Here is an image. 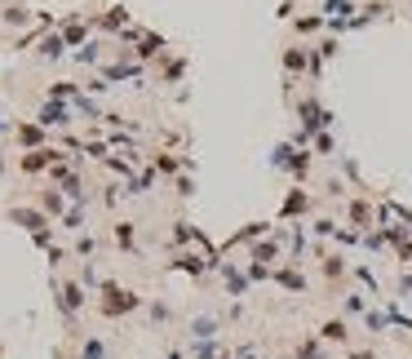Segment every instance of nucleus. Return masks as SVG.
Masks as SVG:
<instances>
[{
  "mask_svg": "<svg viewBox=\"0 0 412 359\" xmlns=\"http://www.w3.org/2000/svg\"><path fill=\"white\" fill-rule=\"evenodd\" d=\"M368 306H372V297L363 293V289H346V293H342V310H337V315H346V319H363V315H368Z\"/></svg>",
  "mask_w": 412,
  "mask_h": 359,
  "instance_id": "obj_17",
  "label": "nucleus"
},
{
  "mask_svg": "<svg viewBox=\"0 0 412 359\" xmlns=\"http://www.w3.org/2000/svg\"><path fill=\"white\" fill-rule=\"evenodd\" d=\"M147 319H151L155 328L173 324V306H168V302H160V297H155V302H147Z\"/></svg>",
  "mask_w": 412,
  "mask_h": 359,
  "instance_id": "obj_28",
  "label": "nucleus"
},
{
  "mask_svg": "<svg viewBox=\"0 0 412 359\" xmlns=\"http://www.w3.org/2000/svg\"><path fill=\"white\" fill-rule=\"evenodd\" d=\"M182 76H187V58H168V63L160 67V80H164V85H182Z\"/></svg>",
  "mask_w": 412,
  "mask_h": 359,
  "instance_id": "obj_27",
  "label": "nucleus"
},
{
  "mask_svg": "<svg viewBox=\"0 0 412 359\" xmlns=\"http://www.w3.org/2000/svg\"><path fill=\"white\" fill-rule=\"evenodd\" d=\"M310 253L319 257V280L328 284L333 293H337V289L346 293V280H350V266H355V262H350V257L342 253V248H324V244H315Z\"/></svg>",
  "mask_w": 412,
  "mask_h": 359,
  "instance_id": "obj_3",
  "label": "nucleus"
},
{
  "mask_svg": "<svg viewBox=\"0 0 412 359\" xmlns=\"http://www.w3.org/2000/svg\"><path fill=\"white\" fill-rule=\"evenodd\" d=\"M315 54H319L324 63H328V58H337V54H342V45H337V35H324V40L315 45Z\"/></svg>",
  "mask_w": 412,
  "mask_h": 359,
  "instance_id": "obj_37",
  "label": "nucleus"
},
{
  "mask_svg": "<svg viewBox=\"0 0 412 359\" xmlns=\"http://www.w3.org/2000/svg\"><path fill=\"white\" fill-rule=\"evenodd\" d=\"M93 27H102V31H125V27H129V9H125V5H111L102 18H93Z\"/></svg>",
  "mask_w": 412,
  "mask_h": 359,
  "instance_id": "obj_24",
  "label": "nucleus"
},
{
  "mask_svg": "<svg viewBox=\"0 0 412 359\" xmlns=\"http://www.w3.org/2000/svg\"><path fill=\"white\" fill-rule=\"evenodd\" d=\"M147 302H142L133 289H125V284H116V280H102V289H98V315L106 319H125L133 315V310H142Z\"/></svg>",
  "mask_w": 412,
  "mask_h": 359,
  "instance_id": "obj_2",
  "label": "nucleus"
},
{
  "mask_svg": "<svg viewBox=\"0 0 412 359\" xmlns=\"http://www.w3.org/2000/svg\"><path fill=\"white\" fill-rule=\"evenodd\" d=\"M293 31H297L301 45H310V35L328 31V22H324V14H297V18H293Z\"/></svg>",
  "mask_w": 412,
  "mask_h": 359,
  "instance_id": "obj_20",
  "label": "nucleus"
},
{
  "mask_svg": "<svg viewBox=\"0 0 412 359\" xmlns=\"http://www.w3.org/2000/svg\"><path fill=\"white\" fill-rule=\"evenodd\" d=\"M315 333H319V342L328 346V351H333V346H337V351H346V346H350V319L346 315H328Z\"/></svg>",
  "mask_w": 412,
  "mask_h": 359,
  "instance_id": "obj_10",
  "label": "nucleus"
},
{
  "mask_svg": "<svg viewBox=\"0 0 412 359\" xmlns=\"http://www.w3.org/2000/svg\"><path fill=\"white\" fill-rule=\"evenodd\" d=\"M217 280H222V289H226V297H231V302H244V297L253 293L244 266H235V262H217Z\"/></svg>",
  "mask_w": 412,
  "mask_h": 359,
  "instance_id": "obj_6",
  "label": "nucleus"
},
{
  "mask_svg": "<svg viewBox=\"0 0 412 359\" xmlns=\"http://www.w3.org/2000/svg\"><path fill=\"white\" fill-rule=\"evenodd\" d=\"M63 54H67V40H63L58 31H49V35L40 40V49H35V58H40V63H58Z\"/></svg>",
  "mask_w": 412,
  "mask_h": 359,
  "instance_id": "obj_23",
  "label": "nucleus"
},
{
  "mask_svg": "<svg viewBox=\"0 0 412 359\" xmlns=\"http://www.w3.org/2000/svg\"><path fill=\"white\" fill-rule=\"evenodd\" d=\"M315 209H319V200H315L310 196V191H301V186H293V191H288V196H284V205H280V213H275V226H284V222H306L310 218V213Z\"/></svg>",
  "mask_w": 412,
  "mask_h": 359,
  "instance_id": "obj_5",
  "label": "nucleus"
},
{
  "mask_svg": "<svg viewBox=\"0 0 412 359\" xmlns=\"http://www.w3.org/2000/svg\"><path fill=\"white\" fill-rule=\"evenodd\" d=\"M63 231H76V235H84V205H71V209L63 213Z\"/></svg>",
  "mask_w": 412,
  "mask_h": 359,
  "instance_id": "obj_30",
  "label": "nucleus"
},
{
  "mask_svg": "<svg viewBox=\"0 0 412 359\" xmlns=\"http://www.w3.org/2000/svg\"><path fill=\"white\" fill-rule=\"evenodd\" d=\"M231 355H235V359H266V355H262V346H253V342H239Z\"/></svg>",
  "mask_w": 412,
  "mask_h": 359,
  "instance_id": "obj_42",
  "label": "nucleus"
},
{
  "mask_svg": "<svg viewBox=\"0 0 412 359\" xmlns=\"http://www.w3.org/2000/svg\"><path fill=\"white\" fill-rule=\"evenodd\" d=\"M337 226H342L337 218H328V213H319V218L310 222V235H315V239H333V235H337Z\"/></svg>",
  "mask_w": 412,
  "mask_h": 359,
  "instance_id": "obj_29",
  "label": "nucleus"
},
{
  "mask_svg": "<svg viewBox=\"0 0 412 359\" xmlns=\"http://www.w3.org/2000/svg\"><path fill=\"white\" fill-rule=\"evenodd\" d=\"M217 359H235V355H231V351H222V355H217Z\"/></svg>",
  "mask_w": 412,
  "mask_h": 359,
  "instance_id": "obj_45",
  "label": "nucleus"
},
{
  "mask_svg": "<svg viewBox=\"0 0 412 359\" xmlns=\"http://www.w3.org/2000/svg\"><path fill=\"white\" fill-rule=\"evenodd\" d=\"M76 359H106V342H102V337H84Z\"/></svg>",
  "mask_w": 412,
  "mask_h": 359,
  "instance_id": "obj_31",
  "label": "nucleus"
},
{
  "mask_svg": "<svg viewBox=\"0 0 412 359\" xmlns=\"http://www.w3.org/2000/svg\"><path fill=\"white\" fill-rule=\"evenodd\" d=\"M177 200H191V196H196V177H191V173H177Z\"/></svg>",
  "mask_w": 412,
  "mask_h": 359,
  "instance_id": "obj_39",
  "label": "nucleus"
},
{
  "mask_svg": "<svg viewBox=\"0 0 412 359\" xmlns=\"http://www.w3.org/2000/svg\"><path fill=\"white\" fill-rule=\"evenodd\" d=\"M306 63H310V45L288 40L284 54H280V67H284V80H288V85H293L297 76H306Z\"/></svg>",
  "mask_w": 412,
  "mask_h": 359,
  "instance_id": "obj_8",
  "label": "nucleus"
},
{
  "mask_svg": "<svg viewBox=\"0 0 412 359\" xmlns=\"http://www.w3.org/2000/svg\"><path fill=\"white\" fill-rule=\"evenodd\" d=\"M271 271H275V266H262V262H244L248 284H271Z\"/></svg>",
  "mask_w": 412,
  "mask_h": 359,
  "instance_id": "obj_34",
  "label": "nucleus"
},
{
  "mask_svg": "<svg viewBox=\"0 0 412 359\" xmlns=\"http://www.w3.org/2000/svg\"><path fill=\"white\" fill-rule=\"evenodd\" d=\"M71 58H76L80 67H93V63H98V58H102V45H98V40H89V45H80V49L71 54Z\"/></svg>",
  "mask_w": 412,
  "mask_h": 359,
  "instance_id": "obj_32",
  "label": "nucleus"
},
{
  "mask_svg": "<svg viewBox=\"0 0 412 359\" xmlns=\"http://www.w3.org/2000/svg\"><path fill=\"white\" fill-rule=\"evenodd\" d=\"M93 253H98V239H93L89 231H84V235L76 239V257H93Z\"/></svg>",
  "mask_w": 412,
  "mask_h": 359,
  "instance_id": "obj_38",
  "label": "nucleus"
},
{
  "mask_svg": "<svg viewBox=\"0 0 412 359\" xmlns=\"http://www.w3.org/2000/svg\"><path fill=\"white\" fill-rule=\"evenodd\" d=\"M35 125H40V129H67V125H71V106H67V102H49V98H45V102H40V111H35Z\"/></svg>",
  "mask_w": 412,
  "mask_h": 359,
  "instance_id": "obj_12",
  "label": "nucleus"
},
{
  "mask_svg": "<svg viewBox=\"0 0 412 359\" xmlns=\"http://www.w3.org/2000/svg\"><path fill=\"white\" fill-rule=\"evenodd\" d=\"M288 355H293V359H328L333 351L319 342V333H306V337L293 342V351H288Z\"/></svg>",
  "mask_w": 412,
  "mask_h": 359,
  "instance_id": "obj_18",
  "label": "nucleus"
},
{
  "mask_svg": "<svg viewBox=\"0 0 412 359\" xmlns=\"http://www.w3.org/2000/svg\"><path fill=\"white\" fill-rule=\"evenodd\" d=\"M310 151H319V155H337V142H333V129H328V134H315V142H310Z\"/></svg>",
  "mask_w": 412,
  "mask_h": 359,
  "instance_id": "obj_36",
  "label": "nucleus"
},
{
  "mask_svg": "<svg viewBox=\"0 0 412 359\" xmlns=\"http://www.w3.org/2000/svg\"><path fill=\"white\" fill-rule=\"evenodd\" d=\"M377 222H381V209L372 196H346L342 200V226H355L363 235V231H377Z\"/></svg>",
  "mask_w": 412,
  "mask_h": 359,
  "instance_id": "obj_4",
  "label": "nucleus"
},
{
  "mask_svg": "<svg viewBox=\"0 0 412 359\" xmlns=\"http://www.w3.org/2000/svg\"><path fill=\"white\" fill-rule=\"evenodd\" d=\"M111 239H116V248L120 253H129V257H138V222H111Z\"/></svg>",
  "mask_w": 412,
  "mask_h": 359,
  "instance_id": "obj_16",
  "label": "nucleus"
},
{
  "mask_svg": "<svg viewBox=\"0 0 412 359\" xmlns=\"http://www.w3.org/2000/svg\"><path fill=\"white\" fill-rule=\"evenodd\" d=\"M31 18H35V14H31L27 5H9V9H0V22H5V27H27Z\"/></svg>",
  "mask_w": 412,
  "mask_h": 359,
  "instance_id": "obj_26",
  "label": "nucleus"
},
{
  "mask_svg": "<svg viewBox=\"0 0 412 359\" xmlns=\"http://www.w3.org/2000/svg\"><path fill=\"white\" fill-rule=\"evenodd\" d=\"M54 306H58V315H63V324H67V328H76L80 310L89 306V289H84L80 280H67V275H54Z\"/></svg>",
  "mask_w": 412,
  "mask_h": 359,
  "instance_id": "obj_1",
  "label": "nucleus"
},
{
  "mask_svg": "<svg viewBox=\"0 0 412 359\" xmlns=\"http://www.w3.org/2000/svg\"><path fill=\"white\" fill-rule=\"evenodd\" d=\"M14 142L22 151H40V147H49V129H40L35 120H27V125H14Z\"/></svg>",
  "mask_w": 412,
  "mask_h": 359,
  "instance_id": "obj_14",
  "label": "nucleus"
},
{
  "mask_svg": "<svg viewBox=\"0 0 412 359\" xmlns=\"http://www.w3.org/2000/svg\"><path fill=\"white\" fill-rule=\"evenodd\" d=\"M395 293H399V297H412V266H404V271H399V280H395Z\"/></svg>",
  "mask_w": 412,
  "mask_h": 359,
  "instance_id": "obj_41",
  "label": "nucleus"
},
{
  "mask_svg": "<svg viewBox=\"0 0 412 359\" xmlns=\"http://www.w3.org/2000/svg\"><path fill=\"white\" fill-rule=\"evenodd\" d=\"M271 284H280V289L293 293V297H310V284H306V275H301L297 262H280V266L271 271Z\"/></svg>",
  "mask_w": 412,
  "mask_h": 359,
  "instance_id": "obj_7",
  "label": "nucleus"
},
{
  "mask_svg": "<svg viewBox=\"0 0 412 359\" xmlns=\"http://www.w3.org/2000/svg\"><path fill=\"white\" fill-rule=\"evenodd\" d=\"M342 359H377V346H346Z\"/></svg>",
  "mask_w": 412,
  "mask_h": 359,
  "instance_id": "obj_40",
  "label": "nucleus"
},
{
  "mask_svg": "<svg viewBox=\"0 0 412 359\" xmlns=\"http://www.w3.org/2000/svg\"><path fill=\"white\" fill-rule=\"evenodd\" d=\"M9 222H18V226H27V231L35 235V231H49V218H45L40 209H31V205H9Z\"/></svg>",
  "mask_w": 412,
  "mask_h": 359,
  "instance_id": "obj_15",
  "label": "nucleus"
},
{
  "mask_svg": "<svg viewBox=\"0 0 412 359\" xmlns=\"http://www.w3.org/2000/svg\"><path fill=\"white\" fill-rule=\"evenodd\" d=\"M350 280H359V289L368 297H381V280H377V271H372L368 262H355V266H350Z\"/></svg>",
  "mask_w": 412,
  "mask_h": 359,
  "instance_id": "obj_22",
  "label": "nucleus"
},
{
  "mask_svg": "<svg viewBox=\"0 0 412 359\" xmlns=\"http://www.w3.org/2000/svg\"><path fill=\"white\" fill-rule=\"evenodd\" d=\"M222 315H213V310H204V315H191L187 319V337L191 342H217V333H222Z\"/></svg>",
  "mask_w": 412,
  "mask_h": 359,
  "instance_id": "obj_11",
  "label": "nucleus"
},
{
  "mask_svg": "<svg viewBox=\"0 0 412 359\" xmlns=\"http://www.w3.org/2000/svg\"><path fill=\"white\" fill-rule=\"evenodd\" d=\"M359 324H363V333H368L372 342H377V337L390 333V315H386V306H368V315H363Z\"/></svg>",
  "mask_w": 412,
  "mask_h": 359,
  "instance_id": "obj_19",
  "label": "nucleus"
},
{
  "mask_svg": "<svg viewBox=\"0 0 412 359\" xmlns=\"http://www.w3.org/2000/svg\"><path fill=\"white\" fill-rule=\"evenodd\" d=\"M151 169L164 173V177H177V173H187V160H177V155L160 151V155H151Z\"/></svg>",
  "mask_w": 412,
  "mask_h": 359,
  "instance_id": "obj_25",
  "label": "nucleus"
},
{
  "mask_svg": "<svg viewBox=\"0 0 412 359\" xmlns=\"http://www.w3.org/2000/svg\"><path fill=\"white\" fill-rule=\"evenodd\" d=\"M63 262H67V248L54 244V248H49V266H63Z\"/></svg>",
  "mask_w": 412,
  "mask_h": 359,
  "instance_id": "obj_44",
  "label": "nucleus"
},
{
  "mask_svg": "<svg viewBox=\"0 0 412 359\" xmlns=\"http://www.w3.org/2000/svg\"><path fill=\"white\" fill-rule=\"evenodd\" d=\"M58 160H67L58 147H40V151H22V155H18V169H22V173H49Z\"/></svg>",
  "mask_w": 412,
  "mask_h": 359,
  "instance_id": "obj_9",
  "label": "nucleus"
},
{
  "mask_svg": "<svg viewBox=\"0 0 412 359\" xmlns=\"http://www.w3.org/2000/svg\"><path fill=\"white\" fill-rule=\"evenodd\" d=\"M31 239H35V248H54V226H49V231H35Z\"/></svg>",
  "mask_w": 412,
  "mask_h": 359,
  "instance_id": "obj_43",
  "label": "nucleus"
},
{
  "mask_svg": "<svg viewBox=\"0 0 412 359\" xmlns=\"http://www.w3.org/2000/svg\"><path fill=\"white\" fill-rule=\"evenodd\" d=\"M359 231H355V226H337V235H333V248H355L359 244Z\"/></svg>",
  "mask_w": 412,
  "mask_h": 359,
  "instance_id": "obj_33",
  "label": "nucleus"
},
{
  "mask_svg": "<svg viewBox=\"0 0 412 359\" xmlns=\"http://www.w3.org/2000/svg\"><path fill=\"white\" fill-rule=\"evenodd\" d=\"M71 111H80V115H89V120H102V106L93 102V98H84V93H80L76 102H71Z\"/></svg>",
  "mask_w": 412,
  "mask_h": 359,
  "instance_id": "obj_35",
  "label": "nucleus"
},
{
  "mask_svg": "<svg viewBox=\"0 0 412 359\" xmlns=\"http://www.w3.org/2000/svg\"><path fill=\"white\" fill-rule=\"evenodd\" d=\"M284 173L288 177H293V182L301 186V182H306V177H310V147H297L293 155H288V164H284Z\"/></svg>",
  "mask_w": 412,
  "mask_h": 359,
  "instance_id": "obj_21",
  "label": "nucleus"
},
{
  "mask_svg": "<svg viewBox=\"0 0 412 359\" xmlns=\"http://www.w3.org/2000/svg\"><path fill=\"white\" fill-rule=\"evenodd\" d=\"M35 209H40V213H45L49 222H63V213H67L71 205H67V196H63L58 186H45L40 196H35Z\"/></svg>",
  "mask_w": 412,
  "mask_h": 359,
  "instance_id": "obj_13",
  "label": "nucleus"
}]
</instances>
